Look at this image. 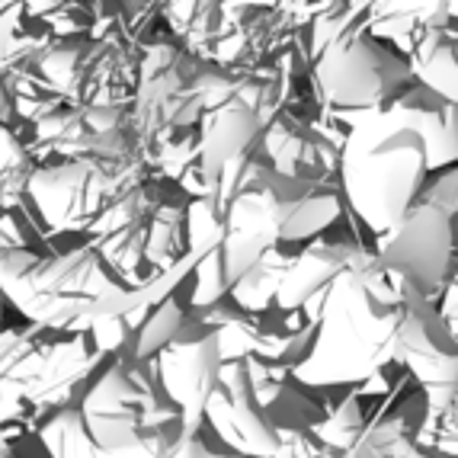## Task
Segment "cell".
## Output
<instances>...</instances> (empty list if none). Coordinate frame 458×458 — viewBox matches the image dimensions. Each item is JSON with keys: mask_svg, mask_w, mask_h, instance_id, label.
Masks as SVG:
<instances>
[{"mask_svg": "<svg viewBox=\"0 0 458 458\" xmlns=\"http://www.w3.org/2000/svg\"><path fill=\"white\" fill-rule=\"evenodd\" d=\"M109 289H115V283L93 244L74 247L55 260H38L32 269L0 283V292L23 311V318L48 330H71Z\"/></svg>", "mask_w": 458, "mask_h": 458, "instance_id": "obj_1", "label": "cell"}, {"mask_svg": "<svg viewBox=\"0 0 458 458\" xmlns=\"http://www.w3.org/2000/svg\"><path fill=\"white\" fill-rule=\"evenodd\" d=\"M154 401V394L138 385L129 372L115 366H106V372L97 375L81 401L87 429L93 443L103 452H125L145 443V407Z\"/></svg>", "mask_w": 458, "mask_h": 458, "instance_id": "obj_2", "label": "cell"}, {"mask_svg": "<svg viewBox=\"0 0 458 458\" xmlns=\"http://www.w3.org/2000/svg\"><path fill=\"white\" fill-rule=\"evenodd\" d=\"M222 344L218 334L206 336H176L167 350L157 352V372L167 397L183 413V429L196 433L212 391L218 388L222 372Z\"/></svg>", "mask_w": 458, "mask_h": 458, "instance_id": "obj_3", "label": "cell"}, {"mask_svg": "<svg viewBox=\"0 0 458 458\" xmlns=\"http://www.w3.org/2000/svg\"><path fill=\"white\" fill-rule=\"evenodd\" d=\"M106 190L109 180L90 161H74L64 164V167L38 170L30 180V196L42 208L46 222L58 231L84 228L97 215L99 199L106 196Z\"/></svg>", "mask_w": 458, "mask_h": 458, "instance_id": "obj_4", "label": "cell"}, {"mask_svg": "<svg viewBox=\"0 0 458 458\" xmlns=\"http://www.w3.org/2000/svg\"><path fill=\"white\" fill-rule=\"evenodd\" d=\"M90 334H74L71 340L48 346L46 366L38 372L36 385L30 388V401L32 407H71V397L74 388H81L84 382H90L97 375L99 362L113 360L109 352L97 350L93 340H87Z\"/></svg>", "mask_w": 458, "mask_h": 458, "instance_id": "obj_5", "label": "cell"}, {"mask_svg": "<svg viewBox=\"0 0 458 458\" xmlns=\"http://www.w3.org/2000/svg\"><path fill=\"white\" fill-rule=\"evenodd\" d=\"M48 346L36 334H0V427L13 423L23 404H30V388L46 366Z\"/></svg>", "mask_w": 458, "mask_h": 458, "instance_id": "obj_6", "label": "cell"}, {"mask_svg": "<svg viewBox=\"0 0 458 458\" xmlns=\"http://www.w3.org/2000/svg\"><path fill=\"white\" fill-rule=\"evenodd\" d=\"M253 401H234L228 397L225 388H215L206 404V417L215 427V433L222 436L231 449L244 452V455H273L276 452V436L269 433V427L260 420V413L253 411Z\"/></svg>", "mask_w": 458, "mask_h": 458, "instance_id": "obj_7", "label": "cell"}, {"mask_svg": "<svg viewBox=\"0 0 458 458\" xmlns=\"http://www.w3.org/2000/svg\"><path fill=\"white\" fill-rule=\"evenodd\" d=\"M38 439L52 458H99V445L93 443L81 407H58L42 427Z\"/></svg>", "mask_w": 458, "mask_h": 458, "instance_id": "obj_8", "label": "cell"}, {"mask_svg": "<svg viewBox=\"0 0 458 458\" xmlns=\"http://www.w3.org/2000/svg\"><path fill=\"white\" fill-rule=\"evenodd\" d=\"M180 330H183V311L176 305V298H164L161 305L145 318V324L138 327L135 346H131V362L157 360V352L167 350L180 336Z\"/></svg>", "mask_w": 458, "mask_h": 458, "instance_id": "obj_9", "label": "cell"}, {"mask_svg": "<svg viewBox=\"0 0 458 458\" xmlns=\"http://www.w3.org/2000/svg\"><path fill=\"white\" fill-rule=\"evenodd\" d=\"M32 174L26 170V154L10 131H0V206H16V199L30 192Z\"/></svg>", "mask_w": 458, "mask_h": 458, "instance_id": "obj_10", "label": "cell"}, {"mask_svg": "<svg viewBox=\"0 0 458 458\" xmlns=\"http://www.w3.org/2000/svg\"><path fill=\"white\" fill-rule=\"evenodd\" d=\"M176 237H180V212L170 208V206H164L161 212L154 215V222H151L145 257L151 263H157V267L174 263L170 257H174V250H176Z\"/></svg>", "mask_w": 458, "mask_h": 458, "instance_id": "obj_11", "label": "cell"}, {"mask_svg": "<svg viewBox=\"0 0 458 458\" xmlns=\"http://www.w3.org/2000/svg\"><path fill=\"white\" fill-rule=\"evenodd\" d=\"M20 13H23V0H0V64L7 62L10 48H13Z\"/></svg>", "mask_w": 458, "mask_h": 458, "instance_id": "obj_12", "label": "cell"}, {"mask_svg": "<svg viewBox=\"0 0 458 458\" xmlns=\"http://www.w3.org/2000/svg\"><path fill=\"white\" fill-rule=\"evenodd\" d=\"M167 458H212V455H208V449L199 443L196 436L186 433V436H180V439H176V445L167 452Z\"/></svg>", "mask_w": 458, "mask_h": 458, "instance_id": "obj_13", "label": "cell"}, {"mask_svg": "<svg viewBox=\"0 0 458 458\" xmlns=\"http://www.w3.org/2000/svg\"><path fill=\"white\" fill-rule=\"evenodd\" d=\"M16 427H0V458H13V445H10V439H13Z\"/></svg>", "mask_w": 458, "mask_h": 458, "instance_id": "obj_14", "label": "cell"}]
</instances>
